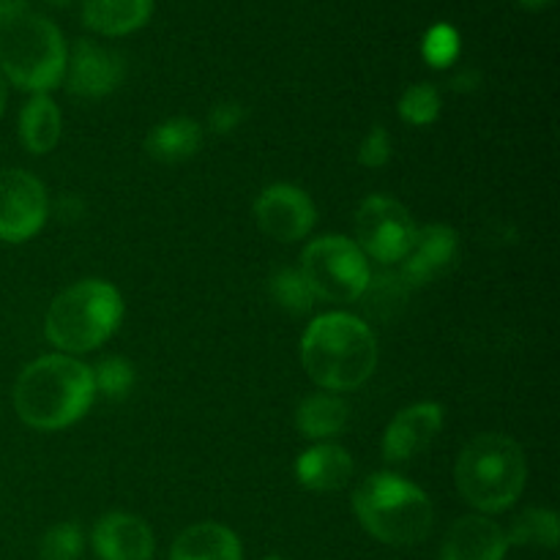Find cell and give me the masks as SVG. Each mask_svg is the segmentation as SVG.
I'll use <instances>...</instances> for the list:
<instances>
[{
  "instance_id": "1f68e13d",
  "label": "cell",
  "mask_w": 560,
  "mask_h": 560,
  "mask_svg": "<svg viewBox=\"0 0 560 560\" xmlns=\"http://www.w3.org/2000/svg\"><path fill=\"white\" fill-rule=\"evenodd\" d=\"M5 98H9V80H5L3 71H0V115H3L5 109Z\"/></svg>"
},
{
  "instance_id": "ac0fdd59",
  "label": "cell",
  "mask_w": 560,
  "mask_h": 560,
  "mask_svg": "<svg viewBox=\"0 0 560 560\" xmlns=\"http://www.w3.org/2000/svg\"><path fill=\"white\" fill-rule=\"evenodd\" d=\"M153 0H82V20L102 36H126L151 20Z\"/></svg>"
},
{
  "instance_id": "44dd1931",
  "label": "cell",
  "mask_w": 560,
  "mask_h": 560,
  "mask_svg": "<svg viewBox=\"0 0 560 560\" xmlns=\"http://www.w3.org/2000/svg\"><path fill=\"white\" fill-rule=\"evenodd\" d=\"M348 405L331 394H312L295 410V424L312 441L334 438L348 427Z\"/></svg>"
},
{
  "instance_id": "7a4b0ae2",
  "label": "cell",
  "mask_w": 560,
  "mask_h": 560,
  "mask_svg": "<svg viewBox=\"0 0 560 560\" xmlns=\"http://www.w3.org/2000/svg\"><path fill=\"white\" fill-rule=\"evenodd\" d=\"M301 361L317 386L350 392L370 381L377 364V342L364 320L345 312L320 315L301 339Z\"/></svg>"
},
{
  "instance_id": "d4e9b609",
  "label": "cell",
  "mask_w": 560,
  "mask_h": 560,
  "mask_svg": "<svg viewBox=\"0 0 560 560\" xmlns=\"http://www.w3.org/2000/svg\"><path fill=\"white\" fill-rule=\"evenodd\" d=\"M135 366L131 361L120 359V355H109V359L98 361L96 372H93V386L102 392L107 399H126L135 388Z\"/></svg>"
},
{
  "instance_id": "277c9868",
  "label": "cell",
  "mask_w": 560,
  "mask_h": 560,
  "mask_svg": "<svg viewBox=\"0 0 560 560\" xmlns=\"http://www.w3.org/2000/svg\"><path fill=\"white\" fill-rule=\"evenodd\" d=\"M525 454L517 441L506 435L474 438L457 459L459 495L485 514L506 512L517 503L525 487Z\"/></svg>"
},
{
  "instance_id": "603a6c76",
  "label": "cell",
  "mask_w": 560,
  "mask_h": 560,
  "mask_svg": "<svg viewBox=\"0 0 560 560\" xmlns=\"http://www.w3.org/2000/svg\"><path fill=\"white\" fill-rule=\"evenodd\" d=\"M271 295L290 315H306L312 310V301H315V293L310 290L299 268H282V271L273 273Z\"/></svg>"
},
{
  "instance_id": "6da1fadb",
  "label": "cell",
  "mask_w": 560,
  "mask_h": 560,
  "mask_svg": "<svg viewBox=\"0 0 560 560\" xmlns=\"http://www.w3.org/2000/svg\"><path fill=\"white\" fill-rule=\"evenodd\" d=\"M96 397L93 370L71 355H42L16 377L14 408L33 430H63L74 424Z\"/></svg>"
},
{
  "instance_id": "e0dca14e",
  "label": "cell",
  "mask_w": 560,
  "mask_h": 560,
  "mask_svg": "<svg viewBox=\"0 0 560 560\" xmlns=\"http://www.w3.org/2000/svg\"><path fill=\"white\" fill-rule=\"evenodd\" d=\"M170 560H244L238 536L219 523H197L175 539Z\"/></svg>"
},
{
  "instance_id": "4dcf8cb0",
  "label": "cell",
  "mask_w": 560,
  "mask_h": 560,
  "mask_svg": "<svg viewBox=\"0 0 560 560\" xmlns=\"http://www.w3.org/2000/svg\"><path fill=\"white\" fill-rule=\"evenodd\" d=\"M520 5H525L528 11H541L552 3V0H517Z\"/></svg>"
},
{
  "instance_id": "5bb4252c",
  "label": "cell",
  "mask_w": 560,
  "mask_h": 560,
  "mask_svg": "<svg viewBox=\"0 0 560 560\" xmlns=\"http://www.w3.org/2000/svg\"><path fill=\"white\" fill-rule=\"evenodd\" d=\"M93 552L102 560H151L153 534L140 517L113 512L102 517L91 536Z\"/></svg>"
},
{
  "instance_id": "f1b7e54d",
  "label": "cell",
  "mask_w": 560,
  "mask_h": 560,
  "mask_svg": "<svg viewBox=\"0 0 560 560\" xmlns=\"http://www.w3.org/2000/svg\"><path fill=\"white\" fill-rule=\"evenodd\" d=\"M244 118L246 109L241 107L238 102H219L217 107L211 109V115H208V124H211V129L217 131V135H230V131H235L244 124Z\"/></svg>"
},
{
  "instance_id": "cb8c5ba5",
  "label": "cell",
  "mask_w": 560,
  "mask_h": 560,
  "mask_svg": "<svg viewBox=\"0 0 560 560\" xmlns=\"http://www.w3.org/2000/svg\"><path fill=\"white\" fill-rule=\"evenodd\" d=\"M438 115H441V93L430 82L408 88L399 98V118L408 120V124L430 126L435 124Z\"/></svg>"
},
{
  "instance_id": "83f0119b",
  "label": "cell",
  "mask_w": 560,
  "mask_h": 560,
  "mask_svg": "<svg viewBox=\"0 0 560 560\" xmlns=\"http://www.w3.org/2000/svg\"><path fill=\"white\" fill-rule=\"evenodd\" d=\"M388 159H392V137H388V131L383 129V126H375V129L370 131V137L361 142L359 164L377 170L383 167V164H388Z\"/></svg>"
},
{
  "instance_id": "ffe728a7",
  "label": "cell",
  "mask_w": 560,
  "mask_h": 560,
  "mask_svg": "<svg viewBox=\"0 0 560 560\" xmlns=\"http://www.w3.org/2000/svg\"><path fill=\"white\" fill-rule=\"evenodd\" d=\"M20 137L31 153H49L60 140V109L47 93H33L22 107Z\"/></svg>"
},
{
  "instance_id": "f546056e",
  "label": "cell",
  "mask_w": 560,
  "mask_h": 560,
  "mask_svg": "<svg viewBox=\"0 0 560 560\" xmlns=\"http://www.w3.org/2000/svg\"><path fill=\"white\" fill-rule=\"evenodd\" d=\"M27 0H0V27L11 25L16 22L20 16L27 14Z\"/></svg>"
},
{
  "instance_id": "9c48e42d",
  "label": "cell",
  "mask_w": 560,
  "mask_h": 560,
  "mask_svg": "<svg viewBox=\"0 0 560 560\" xmlns=\"http://www.w3.org/2000/svg\"><path fill=\"white\" fill-rule=\"evenodd\" d=\"M47 222V191L25 170H0V241L22 244Z\"/></svg>"
},
{
  "instance_id": "52a82bcc",
  "label": "cell",
  "mask_w": 560,
  "mask_h": 560,
  "mask_svg": "<svg viewBox=\"0 0 560 560\" xmlns=\"http://www.w3.org/2000/svg\"><path fill=\"white\" fill-rule=\"evenodd\" d=\"M301 273L315 293V299L331 304H348L370 290V266L359 244L339 235L312 241L301 257Z\"/></svg>"
},
{
  "instance_id": "d6986e66",
  "label": "cell",
  "mask_w": 560,
  "mask_h": 560,
  "mask_svg": "<svg viewBox=\"0 0 560 560\" xmlns=\"http://www.w3.org/2000/svg\"><path fill=\"white\" fill-rule=\"evenodd\" d=\"M202 145V129L200 124L189 118H173L164 124L153 126L151 135L145 140V151L151 153L156 162L175 164L191 159Z\"/></svg>"
},
{
  "instance_id": "9a60e30c",
  "label": "cell",
  "mask_w": 560,
  "mask_h": 560,
  "mask_svg": "<svg viewBox=\"0 0 560 560\" xmlns=\"http://www.w3.org/2000/svg\"><path fill=\"white\" fill-rule=\"evenodd\" d=\"M506 552V530L490 517L470 514L448 528L441 547V560H503Z\"/></svg>"
},
{
  "instance_id": "30bf717a",
  "label": "cell",
  "mask_w": 560,
  "mask_h": 560,
  "mask_svg": "<svg viewBox=\"0 0 560 560\" xmlns=\"http://www.w3.org/2000/svg\"><path fill=\"white\" fill-rule=\"evenodd\" d=\"M66 88L77 98L109 96L126 77V60L115 49L80 38L66 55Z\"/></svg>"
},
{
  "instance_id": "836d02e7",
  "label": "cell",
  "mask_w": 560,
  "mask_h": 560,
  "mask_svg": "<svg viewBox=\"0 0 560 560\" xmlns=\"http://www.w3.org/2000/svg\"><path fill=\"white\" fill-rule=\"evenodd\" d=\"M262 560H284V558H279V556H268V558H262Z\"/></svg>"
},
{
  "instance_id": "3957f363",
  "label": "cell",
  "mask_w": 560,
  "mask_h": 560,
  "mask_svg": "<svg viewBox=\"0 0 560 560\" xmlns=\"http://www.w3.org/2000/svg\"><path fill=\"white\" fill-rule=\"evenodd\" d=\"M359 523L377 541L392 547H413L432 530V503L416 485L394 474H372L353 495Z\"/></svg>"
},
{
  "instance_id": "ba28073f",
  "label": "cell",
  "mask_w": 560,
  "mask_h": 560,
  "mask_svg": "<svg viewBox=\"0 0 560 560\" xmlns=\"http://www.w3.org/2000/svg\"><path fill=\"white\" fill-rule=\"evenodd\" d=\"M416 233H419V228H416L410 211L392 197H366L355 213L359 249L375 257L383 266H394V262L402 260L413 246Z\"/></svg>"
},
{
  "instance_id": "5b68a950",
  "label": "cell",
  "mask_w": 560,
  "mask_h": 560,
  "mask_svg": "<svg viewBox=\"0 0 560 560\" xmlns=\"http://www.w3.org/2000/svg\"><path fill=\"white\" fill-rule=\"evenodd\" d=\"M124 317V301L109 282L85 279L52 301L47 312V339L66 353H88L107 342Z\"/></svg>"
},
{
  "instance_id": "4316f807",
  "label": "cell",
  "mask_w": 560,
  "mask_h": 560,
  "mask_svg": "<svg viewBox=\"0 0 560 560\" xmlns=\"http://www.w3.org/2000/svg\"><path fill=\"white\" fill-rule=\"evenodd\" d=\"M82 547H85V539H82L80 525L60 523L44 534L38 556L42 560H80Z\"/></svg>"
},
{
  "instance_id": "7c38bea8",
  "label": "cell",
  "mask_w": 560,
  "mask_h": 560,
  "mask_svg": "<svg viewBox=\"0 0 560 560\" xmlns=\"http://www.w3.org/2000/svg\"><path fill=\"white\" fill-rule=\"evenodd\" d=\"M459 255V238L452 228L446 224H430L416 233L413 246L408 255L402 257V268H399V282L408 288H421V284L432 282L441 273H446L454 266Z\"/></svg>"
},
{
  "instance_id": "7402d4cb",
  "label": "cell",
  "mask_w": 560,
  "mask_h": 560,
  "mask_svg": "<svg viewBox=\"0 0 560 560\" xmlns=\"http://www.w3.org/2000/svg\"><path fill=\"white\" fill-rule=\"evenodd\" d=\"M560 539L558 517L547 509H525L509 528L506 541L509 547H545V550H556Z\"/></svg>"
},
{
  "instance_id": "4fadbf2b",
  "label": "cell",
  "mask_w": 560,
  "mask_h": 560,
  "mask_svg": "<svg viewBox=\"0 0 560 560\" xmlns=\"http://www.w3.org/2000/svg\"><path fill=\"white\" fill-rule=\"evenodd\" d=\"M443 430V408L438 402H419L399 410L383 435V459L408 463L424 452Z\"/></svg>"
},
{
  "instance_id": "d6a6232c",
  "label": "cell",
  "mask_w": 560,
  "mask_h": 560,
  "mask_svg": "<svg viewBox=\"0 0 560 560\" xmlns=\"http://www.w3.org/2000/svg\"><path fill=\"white\" fill-rule=\"evenodd\" d=\"M44 3H49V5H69L71 0H44Z\"/></svg>"
},
{
  "instance_id": "8fae6325",
  "label": "cell",
  "mask_w": 560,
  "mask_h": 560,
  "mask_svg": "<svg viewBox=\"0 0 560 560\" xmlns=\"http://www.w3.org/2000/svg\"><path fill=\"white\" fill-rule=\"evenodd\" d=\"M255 219L268 238L290 244L310 235L315 228V206L310 195L299 186L277 184L268 186L255 202Z\"/></svg>"
},
{
  "instance_id": "2e32d148",
  "label": "cell",
  "mask_w": 560,
  "mask_h": 560,
  "mask_svg": "<svg viewBox=\"0 0 560 560\" xmlns=\"http://www.w3.org/2000/svg\"><path fill=\"white\" fill-rule=\"evenodd\" d=\"M295 476H299V485H304L306 490H342L350 476H353V457L342 446L320 443V446L301 454L299 463H295Z\"/></svg>"
},
{
  "instance_id": "484cf974",
  "label": "cell",
  "mask_w": 560,
  "mask_h": 560,
  "mask_svg": "<svg viewBox=\"0 0 560 560\" xmlns=\"http://www.w3.org/2000/svg\"><path fill=\"white\" fill-rule=\"evenodd\" d=\"M459 49H463V38L459 31L448 22H438L430 31L424 33V42H421V55L430 66L435 69H446L454 60L459 58Z\"/></svg>"
},
{
  "instance_id": "8992f818",
  "label": "cell",
  "mask_w": 560,
  "mask_h": 560,
  "mask_svg": "<svg viewBox=\"0 0 560 560\" xmlns=\"http://www.w3.org/2000/svg\"><path fill=\"white\" fill-rule=\"evenodd\" d=\"M63 33L47 16H20L0 27V71L16 88L31 93H47L60 85L66 71Z\"/></svg>"
}]
</instances>
